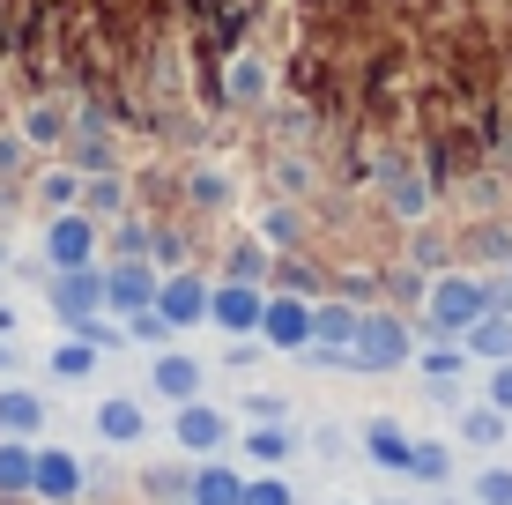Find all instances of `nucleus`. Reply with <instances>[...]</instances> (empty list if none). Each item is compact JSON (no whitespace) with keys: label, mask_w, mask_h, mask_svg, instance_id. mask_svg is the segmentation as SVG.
Listing matches in <instances>:
<instances>
[{"label":"nucleus","mask_w":512,"mask_h":505,"mask_svg":"<svg viewBox=\"0 0 512 505\" xmlns=\"http://www.w3.org/2000/svg\"><path fill=\"white\" fill-rule=\"evenodd\" d=\"M156 387H164V394H193V387H201V372H193L186 357H164V364H156Z\"/></svg>","instance_id":"nucleus-3"},{"label":"nucleus","mask_w":512,"mask_h":505,"mask_svg":"<svg viewBox=\"0 0 512 505\" xmlns=\"http://www.w3.org/2000/svg\"><path fill=\"white\" fill-rule=\"evenodd\" d=\"M431 312H438V320H475V312H483V290H468V283H446Z\"/></svg>","instance_id":"nucleus-2"},{"label":"nucleus","mask_w":512,"mask_h":505,"mask_svg":"<svg viewBox=\"0 0 512 505\" xmlns=\"http://www.w3.org/2000/svg\"><path fill=\"white\" fill-rule=\"evenodd\" d=\"M320 335H327V342H349V335H357V320H349V312H327Z\"/></svg>","instance_id":"nucleus-18"},{"label":"nucleus","mask_w":512,"mask_h":505,"mask_svg":"<svg viewBox=\"0 0 512 505\" xmlns=\"http://www.w3.org/2000/svg\"><path fill=\"white\" fill-rule=\"evenodd\" d=\"M112 298H119V305H141V298H149V275H141V268H119V275H112Z\"/></svg>","instance_id":"nucleus-10"},{"label":"nucleus","mask_w":512,"mask_h":505,"mask_svg":"<svg viewBox=\"0 0 512 505\" xmlns=\"http://www.w3.org/2000/svg\"><path fill=\"white\" fill-rule=\"evenodd\" d=\"M305 327H312V320H305L297 305H275V312H268V335H275V342H297Z\"/></svg>","instance_id":"nucleus-8"},{"label":"nucleus","mask_w":512,"mask_h":505,"mask_svg":"<svg viewBox=\"0 0 512 505\" xmlns=\"http://www.w3.org/2000/svg\"><path fill=\"white\" fill-rule=\"evenodd\" d=\"M216 431H223V424H216L208 409H186V416H179V439H186V446H216Z\"/></svg>","instance_id":"nucleus-5"},{"label":"nucleus","mask_w":512,"mask_h":505,"mask_svg":"<svg viewBox=\"0 0 512 505\" xmlns=\"http://www.w3.org/2000/svg\"><path fill=\"white\" fill-rule=\"evenodd\" d=\"M349 342H357V357H364V364H401V350H409L394 320H364V327H357Z\"/></svg>","instance_id":"nucleus-1"},{"label":"nucleus","mask_w":512,"mask_h":505,"mask_svg":"<svg viewBox=\"0 0 512 505\" xmlns=\"http://www.w3.org/2000/svg\"><path fill=\"white\" fill-rule=\"evenodd\" d=\"M104 431H112V439H141V409L112 402V409H104Z\"/></svg>","instance_id":"nucleus-11"},{"label":"nucleus","mask_w":512,"mask_h":505,"mask_svg":"<svg viewBox=\"0 0 512 505\" xmlns=\"http://www.w3.org/2000/svg\"><path fill=\"white\" fill-rule=\"evenodd\" d=\"M475 350L483 357H512V320H483L475 327Z\"/></svg>","instance_id":"nucleus-7"},{"label":"nucleus","mask_w":512,"mask_h":505,"mask_svg":"<svg viewBox=\"0 0 512 505\" xmlns=\"http://www.w3.org/2000/svg\"><path fill=\"white\" fill-rule=\"evenodd\" d=\"M0 424H38V402H30V394H0Z\"/></svg>","instance_id":"nucleus-13"},{"label":"nucleus","mask_w":512,"mask_h":505,"mask_svg":"<svg viewBox=\"0 0 512 505\" xmlns=\"http://www.w3.org/2000/svg\"><path fill=\"white\" fill-rule=\"evenodd\" d=\"M238 505H290V498H282V483H253V491H238Z\"/></svg>","instance_id":"nucleus-17"},{"label":"nucleus","mask_w":512,"mask_h":505,"mask_svg":"<svg viewBox=\"0 0 512 505\" xmlns=\"http://www.w3.org/2000/svg\"><path fill=\"white\" fill-rule=\"evenodd\" d=\"M216 320H223V327H253V320H260V305L245 298V290H223V298H216Z\"/></svg>","instance_id":"nucleus-4"},{"label":"nucleus","mask_w":512,"mask_h":505,"mask_svg":"<svg viewBox=\"0 0 512 505\" xmlns=\"http://www.w3.org/2000/svg\"><path fill=\"white\" fill-rule=\"evenodd\" d=\"M498 402H505V409H512V372H505V379H498Z\"/></svg>","instance_id":"nucleus-20"},{"label":"nucleus","mask_w":512,"mask_h":505,"mask_svg":"<svg viewBox=\"0 0 512 505\" xmlns=\"http://www.w3.org/2000/svg\"><path fill=\"white\" fill-rule=\"evenodd\" d=\"M164 312H171V320H193V312H201V290H193V283H171V290H164Z\"/></svg>","instance_id":"nucleus-12"},{"label":"nucleus","mask_w":512,"mask_h":505,"mask_svg":"<svg viewBox=\"0 0 512 505\" xmlns=\"http://www.w3.org/2000/svg\"><path fill=\"white\" fill-rule=\"evenodd\" d=\"M201 505H238V483L231 476H201Z\"/></svg>","instance_id":"nucleus-15"},{"label":"nucleus","mask_w":512,"mask_h":505,"mask_svg":"<svg viewBox=\"0 0 512 505\" xmlns=\"http://www.w3.org/2000/svg\"><path fill=\"white\" fill-rule=\"evenodd\" d=\"M38 483H45V491H52V498H67V491H75V483H82V476H75V461H60V454H45V468H38Z\"/></svg>","instance_id":"nucleus-6"},{"label":"nucleus","mask_w":512,"mask_h":505,"mask_svg":"<svg viewBox=\"0 0 512 505\" xmlns=\"http://www.w3.org/2000/svg\"><path fill=\"white\" fill-rule=\"evenodd\" d=\"M82 246H90L82 223H60V231H52V253H60V260H82Z\"/></svg>","instance_id":"nucleus-14"},{"label":"nucleus","mask_w":512,"mask_h":505,"mask_svg":"<svg viewBox=\"0 0 512 505\" xmlns=\"http://www.w3.org/2000/svg\"><path fill=\"white\" fill-rule=\"evenodd\" d=\"M0 483H30V454H23V446H8V454H0Z\"/></svg>","instance_id":"nucleus-16"},{"label":"nucleus","mask_w":512,"mask_h":505,"mask_svg":"<svg viewBox=\"0 0 512 505\" xmlns=\"http://www.w3.org/2000/svg\"><path fill=\"white\" fill-rule=\"evenodd\" d=\"M372 454L386 468H409V446H401V431H386V424H372Z\"/></svg>","instance_id":"nucleus-9"},{"label":"nucleus","mask_w":512,"mask_h":505,"mask_svg":"<svg viewBox=\"0 0 512 505\" xmlns=\"http://www.w3.org/2000/svg\"><path fill=\"white\" fill-rule=\"evenodd\" d=\"M483 498L490 505H512V476H483Z\"/></svg>","instance_id":"nucleus-19"}]
</instances>
